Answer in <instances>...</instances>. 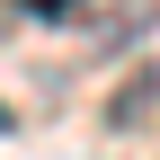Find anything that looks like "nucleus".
I'll return each mask as SVG.
<instances>
[{
  "label": "nucleus",
  "instance_id": "nucleus-1",
  "mask_svg": "<svg viewBox=\"0 0 160 160\" xmlns=\"http://www.w3.org/2000/svg\"><path fill=\"white\" fill-rule=\"evenodd\" d=\"M151 98H160V71L142 62V71H133V80H125V89H116V107H107V125H116V133H125V125H133V116H151Z\"/></svg>",
  "mask_w": 160,
  "mask_h": 160
},
{
  "label": "nucleus",
  "instance_id": "nucleus-2",
  "mask_svg": "<svg viewBox=\"0 0 160 160\" xmlns=\"http://www.w3.org/2000/svg\"><path fill=\"white\" fill-rule=\"evenodd\" d=\"M0 133H9V107H0Z\"/></svg>",
  "mask_w": 160,
  "mask_h": 160
}]
</instances>
